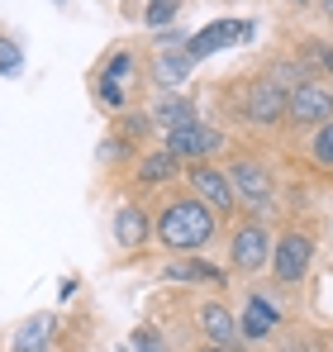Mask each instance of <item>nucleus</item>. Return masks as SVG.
<instances>
[{
    "mask_svg": "<svg viewBox=\"0 0 333 352\" xmlns=\"http://www.w3.org/2000/svg\"><path fill=\"white\" fill-rule=\"evenodd\" d=\"M215 234H219V214L205 200H171L158 214V224H153V238L162 248H171V252H181V257L200 252Z\"/></svg>",
    "mask_w": 333,
    "mask_h": 352,
    "instance_id": "obj_1",
    "label": "nucleus"
},
{
    "mask_svg": "<svg viewBox=\"0 0 333 352\" xmlns=\"http://www.w3.org/2000/svg\"><path fill=\"white\" fill-rule=\"evenodd\" d=\"M228 186H233V195H238L257 219L277 205V181H272V172H267L257 157H238V162L228 167Z\"/></svg>",
    "mask_w": 333,
    "mask_h": 352,
    "instance_id": "obj_2",
    "label": "nucleus"
},
{
    "mask_svg": "<svg viewBox=\"0 0 333 352\" xmlns=\"http://www.w3.org/2000/svg\"><path fill=\"white\" fill-rule=\"evenodd\" d=\"M286 119L295 124V129H319V124H329L333 119V91L324 81H300L295 91H290V100H286Z\"/></svg>",
    "mask_w": 333,
    "mask_h": 352,
    "instance_id": "obj_3",
    "label": "nucleus"
},
{
    "mask_svg": "<svg viewBox=\"0 0 333 352\" xmlns=\"http://www.w3.org/2000/svg\"><path fill=\"white\" fill-rule=\"evenodd\" d=\"M228 262H233L243 276H253V272H262V267L272 262V234L262 229V219L238 224V234L228 243Z\"/></svg>",
    "mask_w": 333,
    "mask_h": 352,
    "instance_id": "obj_4",
    "label": "nucleus"
},
{
    "mask_svg": "<svg viewBox=\"0 0 333 352\" xmlns=\"http://www.w3.org/2000/svg\"><path fill=\"white\" fill-rule=\"evenodd\" d=\"M310 257H314V243H310V234H300V229L281 234L277 243H272V272H277V281H286V286L305 281Z\"/></svg>",
    "mask_w": 333,
    "mask_h": 352,
    "instance_id": "obj_5",
    "label": "nucleus"
},
{
    "mask_svg": "<svg viewBox=\"0 0 333 352\" xmlns=\"http://www.w3.org/2000/svg\"><path fill=\"white\" fill-rule=\"evenodd\" d=\"M219 148H224V133H219V129H210V124H200V119L186 124V129H171V133H166V153H176L181 162H186V157H191V162H205V157L219 153Z\"/></svg>",
    "mask_w": 333,
    "mask_h": 352,
    "instance_id": "obj_6",
    "label": "nucleus"
},
{
    "mask_svg": "<svg viewBox=\"0 0 333 352\" xmlns=\"http://www.w3.org/2000/svg\"><path fill=\"white\" fill-rule=\"evenodd\" d=\"M186 176H191L195 200H205L215 214H233V210H238V195H233V186H228V172H215L210 162H195Z\"/></svg>",
    "mask_w": 333,
    "mask_h": 352,
    "instance_id": "obj_7",
    "label": "nucleus"
},
{
    "mask_svg": "<svg viewBox=\"0 0 333 352\" xmlns=\"http://www.w3.org/2000/svg\"><path fill=\"white\" fill-rule=\"evenodd\" d=\"M286 91H281L272 76H262V81H253L248 86V96H243V115L253 119V124H262V129H272V124H281L286 119Z\"/></svg>",
    "mask_w": 333,
    "mask_h": 352,
    "instance_id": "obj_8",
    "label": "nucleus"
},
{
    "mask_svg": "<svg viewBox=\"0 0 333 352\" xmlns=\"http://www.w3.org/2000/svg\"><path fill=\"white\" fill-rule=\"evenodd\" d=\"M238 38H253V24H238V19H219V24H210V29H200V34H191L186 38V58H210V53H219L224 43H238Z\"/></svg>",
    "mask_w": 333,
    "mask_h": 352,
    "instance_id": "obj_9",
    "label": "nucleus"
},
{
    "mask_svg": "<svg viewBox=\"0 0 333 352\" xmlns=\"http://www.w3.org/2000/svg\"><path fill=\"white\" fill-rule=\"evenodd\" d=\"M57 338V314H29L19 329H14V352H53Z\"/></svg>",
    "mask_w": 333,
    "mask_h": 352,
    "instance_id": "obj_10",
    "label": "nucleus"
},
{
    "mask_svg": "<svg viewBox=\"0 0 333 352\" xmlns=\"http://www.w3.org/2000/svg\"><path fill=\"white\" fill-rule=\"evenodd\" d=\"M166 281H186V286H224V272L215 262H205V257H176V262H166L162 267Z\"/></svg>",
    "mask_w": 333,
    "mask_h": 352,
    "instance_id": "obj_11",
    "label": "nucleus"
},
{
    "mask_svg": "<svg viewBox=\"0 0 333 352\" xmlns=\"http://www.w3.org/2000/svg\"><path fill=\"white\" fill-rule=\"evenodd\" d=\"M148 119H153V129H162V133H171V129H186V124H195V100H186V96H162L153 110H148Z\"/></svg>",
    "mask_w": 333,
    "mask_h": 352,
    "instance_id": "obj_12",
    "label": "nucleus"
},
{
    "mask_svg": "<svg viewBox=\"0 0 333 352\" xmlns=\"http://www.w3.org/2000/svg\"><path fill=\"white\" fill-rule=\"evenodd\" d=\"M153 238V219L138 210V205H124L119 214H114V243L119 248H143Z\"/></svg>",
    "mask_w": 333,
    "mask_h": 352,
    "instance_id": "obj_13",
    "label": "nucleus"
},
{
    "mask_svg": "<svg viewBox=\"0 0 333 352\" xmlns=\"http://www.w3.org/2000/svg\"><path fill=\"white\" fill-rule=\"evenodd\" d=\"M200 329L210 333V343H219V348H228L233 338H238V319H233V309L228 305H200Z\"/></svg>",
    "mask_w": 333,
    "mask_h": 352,
    "instance_id": "obj_14",
    "label": "nucleus"
},
{
    "mask_svg": "<svg viewBox=\"0 0 333 352\" xmlns=\"http://www.w3.org/2000/svg\"><path fill=\"white\" fill-rule=\"evenodd\" d=\"M181 172V157H176V153H148V157H143V162H138V181H143V186H162V181H171V176Z\"/></svg>",
    "mask_w": 333,
    "mask_h": 352,
    "instance_id": "obj_15",
    "label": "nucleus"
},
{
    "mask_svg": "<svg viewBox=\"0 0 333 352\" xmlns=\"http://www.w3.org/2000/svg\"><path fill=\"white\" fill-rule=\"evenodd\" d=\"M158 76H162L166 86H181V81L191 76V58H186V53H162V58H158Z\"/></svg>",
    "mask_w": 333,
    "mask_h": 352,
    "instance_id": "obj_16",
    "label": "nucleus"
},
{
    "mask_svg": "<svg viewBox=\"0 0 333 352\" xmlns=\"http://www.w3.org/2000/svg\"><path fill=\"white\" fill-rule=\"evenodd\" d=\"M310 153H314V162H319V167H333V119L314 129V143H310Z\"/></svg>",
    "mask_w": 333,
    "mask_h": 352,
    "instance_id": "obj_17",
    "label": "nucleus"
},
{
    "mask_svg": "<svg viewBox=\"0 0 333 352\" xmlns=\"http://www.w3.org/2000/svg\"><path fill=\"white\" fill-rule=\"evenodd\" d=\"M176 0H148V10H143V24H153V29H166L171 19H176Z\"/></svg>",
    "mask_w": 333,
    "mask_h": 352,
    "instance_id": "obj_18",
    "label": "nucleus"
},
{
    "mask_svg": "<svg viewBox=\"0 0 333 352\" xmlns=\"http://www.w3.org/2000/svg\"><path fill=\"white\" fill-rule=\"evenodd\" d=\"M24 72V58H19V48L10 43V38H0V76H19Z\"/></svg>",
    "mask_w": 333,
    "mask_h": 352,
    "instance_id": "obj_19",
    "label": "nucleus"
},
{
    "mask_svg": "<svg viewBox=\"0 0 333 352\" xmlns=\"http://www.w3.org/2000/svg\"><path fill=\"white\" fill-rule=\"evenodd\" d=\"M133 72V58L129 53H119V58H110V67L100 72V81H114V86H124V76Z\"/></svg>",
    "mask_w": 333,
    "mask_h": 352,
    "instance_id": "obj_20",
    "label": "nucleus"
},
{
    "mask_svg": "<svg viewBox=\"0 0 333 352\" xmlns=\"http://www.w3.org/2000/svg\"><path fill=\"white\" fill-rule=\"evenodd\" d=\"M96 96H100V105H110V110L124 105V86H114V81H96Z\"/></svg>",
    "mask_w": 333,
    "mask_h": 352,
    "instance_id": "obj_21",
    "label": "nucleus"
},
{
    "mask_svg": "<svg viewBox=\"0 0 333 352\" xmlns=\"http://www.w3.org/2000/svg\"><path fill=\"white\" fill-rule=\"evenodd\" d=\"M133 352H166V343L153 329H138V333H133Z\"/></svg>",
    "mask_w": 333,
    "mask_h": 352,
    "instance_id": "obj_22",
    "label": "nucleus"
},
{
    "mask_svg": "<svg viewBox=\"0 0 333 352\" xmlns=\"http://www.w3.org/2000/svg\"><path fill=\"white\" fill-rule=\"evenodd\" d=\"M148 129H153V119H148V115H129V119H124V138H143Z\"/></svg>",
    "mask_w": 333,
    "mask_h": 352,
    "instance_id": "obj_23",
    "label": "nucleus"
},
{
    "mask_svg": "<svg viewBox=\"0 0 333 352\" xmlns=\"http://www.w3.org/2000/svg\"><path fill=\"white\" fill-rule=\"evenodd\" d=\"M319 10H324V14H329V19H333V0H319Z\"/></svg>",
    "mask_w": 333,
    "mask_h": 352,
    "instance_id": "obj_24",
    "label": "nucleus"
},
{
    "mask_svg": "<svg viewBox=\"0 0 333 352\" xmlns=\"http://www.w3.org/2000/svg\"><path fill=\"white\" fill-rule=\"evenodd\" d=\"M200 352H228V348H219V343H210V348H200Z\"/></svg>",
    "mask_w": 333,
    "mask_h": 352,
    "instance_id": "obj_25",
    "label": "nucleus"
}]
</instances>
